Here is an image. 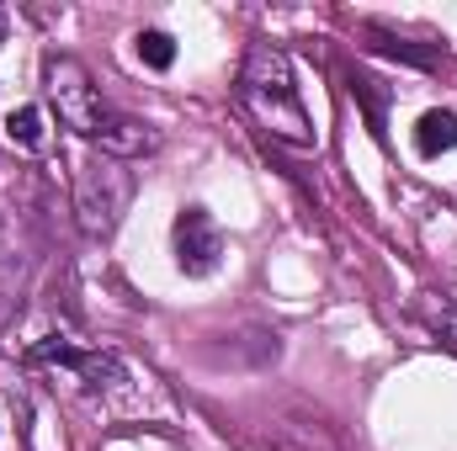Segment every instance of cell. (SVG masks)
I'll return each mask as SVG.
<instances>
[{
	"label": "cell",
	"mask_w": 457,
	"mask_h": 451,
	"mask_svg": "<svg viewBox=\"0 0 457 451\" xmlns=\"http://www.w3.org/2000/svg\"><path fill=\"white\" fill-rule=\"evenodd\" d=\"M224 260V234L208 218V208H181L176 218V266L187 276H213Z\"/></svg>",
	"instance_id": "obj_5"
},
{
	"label": "cell",
	"mask_w": 457,
	"mask_h": 451,
	"mask_svg": "<svg viewBox=\"0 0 457 451\" xmlns=\"http://www.w3.org/2000/svg\"><path fill=\"white\" fill-rule=\"evenodd\" d=\"M43 91H48L59 122H64L75 138L102 144V154H112L122 165L160 149V133H154L149 122H138V117L107 107V96L96 91V80L86 75V64L70 59V53H48V64H43Z\"/></svg>",
	"instance_id": "obj_1"
},
{
	"label": "cell",
	"mask_w": 457,
	"mask_h": 451,
	"mask_svg": "<svg viewBox=\"0 0 457 451\" xmlns=\"http://www.w3.org/2000/svg\"><path fill=\"white\" fill-rule=\"evenodd\" d=\"M133 43H138V59H144L149 70H170V64H176V43H170V32L149 27V32H138Z\"/></svg>",
	"instance_id": "obj_10"
},
{
	"label": "cell",
	"mask_w": 457,
	"mask_h": 451,
	"mask_svg": "<svg viewBox=\"0 0 457 451\" xmlns=\"http://www.w3.org/2000/svg\"><path fill=\"white\" fill-rule=\"evenodd\" d=\"M367 37H372V53H388V59H404V64H420V70H431L442 59V43L420 48V43H404V37L383 32V27H367Z\"/></svg>",
	"instance_id": "obj_9"
},
{
	"label": "cell",
	"mask_w": 457,
	"mask_h": 451,
	"mask_svg": "<svg viewBox=\"0 0 457 451\" xmlns=\"http://www.w3.org/2000/svg\"><path fill=\"white\" fill-rule=\"evenodd\" d=\"M27 361L32 366H70V372H80V382L91 388V393H107V388H117L122 382V361L117 356H107V350H75L64 335H43L32 350H27Z\"/></svg>",
	"instance_id": "obj_4"
},
{
	"label": "cell",
	"mask_w": 457,
	"mask_h": 451,
	"mask_svg": "<svg viewBox=\"0 0 457 451\" xmlns=\"http://www.w3.org/2000/svg\"><path fill=\"white\" fill-rule=\"evenodd\" d=\"M0 32H5V11H0Z\"/></svg>",
	"instance_id": "obj_12"
},
{
	"label": "cell",
	"mask_w": 457,
	"mask_h": 451,
	"mask_svg": "<svg viewBox=\"0 0 457 451\" xmlns=\"http://www.w3.org/2000/svg\"><path fill=\"white\" fill-rule=\"evenodd\" d=\"M128 202H133V170L122 160L96 154L75 170V224L86 239H112Z\"/></svg>",
	"instance_id": "obj_3"
},
{
	"label": "cell",
	"mask_w": 457,
	"mask_h": 451,
	"mask_svg": "<svg viewBox=\"0 0 457 451\" xmlns=\"http://www.w3.org/2000/svg\"><path fill=\"white\" fill-rule=\"evenodd\" d=\"M5 144L21 149V154H43V144H48V117H43V107H11L5 112Z\"/></svg>",
	"instance_id": "obj_6"
},
{
	"label": "cell",
	"mask_w": 457,
	"mask_h": 451,
	"mask_svg": "<svg viewBox=\"0 0 457 451\" xmlns=\"http://www.w3.org/2000/svg\"><path fill=\"white\" fill-rule=\"evenodd\" d=\"M415 319H420L436 340L457 345V298H447V292H420V298H415Z\"/></svg>",
	"instance_id": "obj_8"
},
{
	"label": "cell",
	"mask_w": 457,
	"mask_h": 451,
	"mask_svg": "<svg viewBox=\"0 0 457 451\" xmlns=\"http://www.w3.org/2000/svg\"><path fill=\"white\" fill-rule=\"evenodd\" d=\"M239 102L271 138L293 144V149H314V122L309 107L293 86V64L277 43H250L245 64H239Z\"/></svg>",
	"instance_id": "obj_2"
},
{
	"label": "cell",
	"mask_w": 457,
	"mask_h": 451,
	"mask_svg": "<svg viewBox=\"0 0 457 451\" xmlns=\"http://www.w3.org/2000/svg\"><path fill=\"white\" fill-rule=\"evenodd\" d=\"M351 91L367 102V112H372V127L383 133V91H378V80H367V75H351Z\"/></svg>",
	"instance_id": "obj_11"
},
{
	"label": "cell",
	"mask_w": 457,
	"mask_h": 451,
	"mask_svg": "<svg viewBox=\"0 0 457 451\" xmlns=\"http://www.w3.org/2000/svg\"><path fill=\"white\" fill-rule=\"evenodd\" d=\"M415 149H420L426 160H436V154L457 149V112H447V107H431V112L415 122Z\"/></svg>",
	"instance_id": "obj_7"
}]
</instances>
